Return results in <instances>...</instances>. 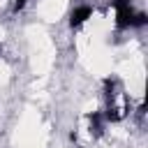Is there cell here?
<instances>
[{"label":"cell","mask_w":148,"mask_h":148,"mask_svg":"<svg viewBox=\"0 0 148 148\" xmlns=\"http://www.w3.org/2000/svg\"><path fill=\"white\" fill-rule=\"evenodd\" d=\"M111 5L116 7V23H118V28H130L132 16H134L130 0H111Z\"/></svg>","instance_id":"1"},{"label":"cell","mask_w":148,"mask_h":148,"mask_svg":"<svg viewBox=\"0 0 148 148\" xmlns=\"http://www.w3.org/2000/svg\"><path fill=\"white\" fill-rule=\"evenodd\" d=\"M92 16V9L90 7H76L74 12H72V18H69V23H72V28H79V25H83L88 18Z\"/></svg>","instance_id":"2"},{"label":"cell","mask_w":148,"mask_h":148,"mask_svg":"<svg viewBox=\"0 0 148 148\" xmlns=\"http://www.w3.org/2000/svg\"><path fill=\"white\" fill-rule=\"evenodd\" d=\"M88 120H90V132H92L95 136H99V134L104 132V123H102V113H90V116H88Z\"/></svg>","instance_id":"3"},{"label":"cell","mask_w":148,"mask_h":148,"mask_svg":"<svg viewBox=\"0 0 148 148\" xmlns=\"http://www.w3.org/2000/svg\"><path fill=\"white\" fill-rule=\"evenodd\" d=\"M146 21H148V16H146L143 12H139V14L132 16V23H130V25H132V28H141V25H146Z\"/></svg>","instance_id":"4"},{"label":"cell","mask_w":148,"mask_h":148,"mask_svg":"<svg viewBox=\"0 0 148 148\" xmlns=\"http://www.w3.org/2000/svg\"><path fill=\"white\" fill-rule=\"evenodd\" d=\"M23 5H25V0H14V7H16V9H21Z\"/></svg>","instance_id":"5"},{"label":"cell","mask_w":148,"mask_h":148,"mask_svg":"<svg viewBox=\"0 0 148 148\" xmlns=\"http://www.w3.org/2000/svg\"><path fill=\"white\" fill-rule=\"evenodd\" d=\"M0 53H2V46H0Z\"/></svg>","instance_id":"6"}]
</instances>
